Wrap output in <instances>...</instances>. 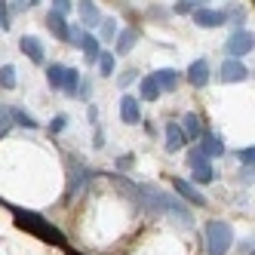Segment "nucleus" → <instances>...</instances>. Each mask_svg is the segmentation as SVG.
Wrapping results in <instances>:
<instances>
[{"label":"nucleus","instance_id":"1","mask_svg":"<svg viewBox=\"0 0 255 255\" xmlns=\"http://www.w3.org/2000/svg\"><path fill=\"white\" fill-rule=\"evenodd\" d=\"M138 194L144 197V206H148L151 212H166V215H175L181 218V222H191V212L178 203V200H172L169 194H163L157 185H141Z\"/></svg>","mask_w":255,"mask_h":255},{"label":"nucleus","instance_id":"2","mask_svg":"<svg viewBox=\"0 0 255 255\" xmlns=\"http://www.w3.org/2000/svg\"><path fill=\"white\" fill-rule=\"evenodd\" d=\"M231 246H234V228H231V222H222V218L206 222V249H209V255H228Z\"/></svg>","mask_w":255,"mask_h":255},{"label":"nucleus","instance_id":"3","mask_svg":"<svg viewBox=\"0 0 255 255\" xmlns=\"http://www.w3.org/2000/svg\"><path fill=\"white\" fill-rule=\"evenodd\" d=\"M252 49H255V34L246 31V28H237L228 37V43H225L228 59H243V56H249Z\"/></svg>","mask_w":255,"mask_h":255},{"label":"nucleus","instance_id":"4","mask_svg":"<svg viewBox=\"0 0 255 255\" xmlns=\"http://www.w3.org/2000/svg\"><path fill=\"white\" fill-rule=\"evenodd\" d=\"M191 19L197 28H222L228 25V9H209V6H197L191 12Z\"/></svg>","mask_w":255,"mask_h":255},{"label":"nucleus","instance_id":"5","mask_svg":"<svg viewBox=\"0 0 255 255\" xmlns=\"http://www.w3.org/2000/svg\"><path fill=\"white\" fill-rule=\"evenodd\" d=\"M215 77H218V83H243L249 77V68L240 59H228V62H222Z\"/></svg>","mask_w":255,"mask_h":255},{"label":"nucleus","instance_id":"6","mask_svg":"<svg viewBox=\"0 0 255 255\" xmlns=\"http://www.w3.org/2000/svg\"><path fill=\"white\" fill-rule=\"evenodd\" d=\"M89 178H93V172H89L86 166H80V163H71V175H68V200L80 197L83 188L89 185Z\"/></svg>","mask_w":255,"mask_h":255},{"label":"nucleus","instance_id":"7","mask_svg":"<svg viewBox=\"0 0 255 255\" xmlns=\"http://www.w3.org/2000/svg\"><path fill=\"white\" fill-rule=\"evenodd\" d=\"M19 49L25 52V56H28L34 65H43V62H46V56H43V43L34 37V34H25V37L19 40Z\"/></svg>","mask_w":255,"mask_h":255},{"label":"nucleus","instance_id":"8","mask_svg":"<svg viewBox=\"0 0 255 255\" xmlns=\"http://www.w3.org/2000/svg\"><path fill=\"white\" fill-rule=\"evenodd\" d=\"M188 80L197 86V89H203L209 83V62L206 59H194L191 68H188Z\"/></svg>","mask_w":255,"mask_h":255},{"label":"nucleus","instance_id":"9","mask_svg":"<svg viewBox=\"0 0 255 255\" xmlns=\"http://www.w3.org/2000/svg\"><path fill=\"white\" fill-rule=\"evenodd\" d=\"M46 25H49V31L56 34L59 40H65V43H68V37H71V25L65 22V15H62V12L49 9V12H46Z\"/></svg>","mask_w":255,"mask_h":255},{"label":"nucleus","instance_id":"10","mask_svg":"<svg viewBox=\"0 0 255 255\" xmlns=\"http://www.w3.org/2000/svg\"><path fill=\"white\" fill-rule=\"evenodd\" d=\"M185 141H188V135H185V129H181V123H166V151L169 154L181 151Z\"/></svg>","mask_w":255,"mask_h":255},{"label":"nucleus","instance_id":"11","mask_svg":"<svg viewBox=\"0 0 255 255\" xmlns=\"http://www.w3.org/2000/svg\"><path fill=\"white\" fill-rule=\"evenodd\" d=\"M172 188H175L181 197H185L188 203H197V206H203V203H206V197L200 194V191L191 185V181H185V178H172Z\"/></svg>","mask_w":255,"mask_h":255},{"label":"nucleus","instance_id":"12","mask_svg":"<svg viewBox=\"0 0 255 255\" xmlns=\"http://www.w3.org/2000/svg\"><path fill=\"white\" fill-rule=\"evenodd\" d=\"M120 117H123V123H138L141 120V108H138L135 96H123L120 99Z\"/></svg>","mask_w":255,"mask_h":255},{"label":"nucleus","instance_id":"13","mask_svg":"<svg viewBox=\"0 0 255 255\" xmlns=\"http://www.w3.org/2000/svg\"><path fill=\"white\" fill-rule=\"evenodd\" d=\"M77 12H80V22H83V28H96V25L102 22L99 6L93 3V0H80V3H77Z\"/></svg>","mask_w":255,"mask_h":255},{"label":"nucleus","instance_id":"14","mask_svg":"<svg viewBox=\"0 0 255 255\" xmlns=\"http://www.w3.org/2000/svg\"><path fill=\"white\" fill-rule=\"evenodd\" d=\"M200 151L206 157H218V154H225V141L218 135H212V132H203L200 135Z\"/></svg>","mask_w":255,"mask_h":255},{"label":"nucleus","instance_id":"15","mask_svg":"<svg viewBox=\"0 0 255 255\" xmlns=\"http://www.w3.org/2000/svg\"><path fill=\"white\" fill-rule=\"evenodd\" d=\"M117 52L120 56H126V52H129L132 46H135V40H138V31L135 28H123V31H117Z\"/></svg>","mask_w":255,"mask_h":255},{"label":"nucleus","instance_id":"16","mask_svg":"<svg viewBox=\"0 0 255 255\" xmlns=\"http://www.w3.org/2000/svg\"><path fill=\"white\" fill-rule=\"evenodd\" d=\"M157 83H160V89H175L178 83H181V74H178V71L175 68H160L157 71Z\"/></svg>","mask_w":255,"mask_h":255},{"label":"nucleus","instance_id":"17","mask_svg":"<svg viewBox=\"0 0 255 255\" xmlns=\"http://www.w3.org/2000/svg\"><path fill=\"white\" fill-rule=\"evenodd\" d=\"M80 49H83V56H86V62H99V56H102V46H99V40L93 37V34H83V40H80Z\"/></svg>","mask_w":255,"mask_h":255},{"label":"nucleus","instance_id":"18","mask_svg":"<svg viewBox=\"0 0 255 255\" xmlns=\"http://www.w3.org/2000/svg\"><path fill=\"white\" fill-rule=\"evenodd\" d=\"M138 89H141V99H148V102H154V99H160V83H157V77L154 74H148V77H141V83H138Z\"/></svg>","mask_w":255,"mask_h":255},{"label":"nucleus","instance_id":"19","mask_svg":"<svg viewBox=\"0 0 255 255\" xmlns=\"http://www.w3.org/2000/svg\"><path fill=\"white\" fill-rule=\"evenodd\" d=\"M65 65H59V62H49V68H46V83L52 86V89H62V80H65Z\"/></svg>","mask_w":255,"mask_h":255},{"label":"nucleus","instance_id":"20","mask_svg":"<svg viewBox=\"0 0 255 255\" xmlns=\"http://www.w3.org/2000/svg\"><path fill=\"white\" fill-rule=\"evenodd\" d=\"M181 129H185L188 138H200V135H203V123H200L197 114H185V120H181Z\"/></svg>","mask_w":255,"mask_h":255},{"label":"nucleus","instance_id":"21","mask_svg":"<svg viewBox=\"0 0 255 255\" xmlns=\"http://www.w3.org/2000/svg\"><path fill=\"white\" fill-rule=\"evenodd\" d=\"M77 89H80V71L77 68H68L65 71V80H62V93L77 96Z\"/></svg>","mask_w":255,"mask_h":255},{"label":"nucleus","instance_id":"22","mask_svg":"<svg viewBox=\"0 0 255 255\" xmlns=\"http://www.w3.org/2000/svg\"><path fill=\"white\" fill-rule=\"evenodd\" d=\"M212 178H215V172H212V163H209V160H203V163H197V166H194V181H200V185H209Z\"/></svg>","mask_w":255,"mask_h":255},{"label":"nucleus","instance_id":"23","mask_svg":"<svg viewBox=\"0 0 255 255\" xmlns=\"http://www.w3.org/2000/svg\"><path fill=\"white\" fill-rule=\"evenodd\" d=\"M9 111H12V123H19V126H25V129H37V120H34L28 111H22V108H9Z\"/></svg>","mask_w":255,"mask_h":255},{"label":"nucleus","instance_id":"24","mask_svg":"<svg viewBox=\"0 0 255 255\" xmlns=\"http://www.w3.org/2000/svg\"><path fill=\"white\" fill-rule=\"evenodd\" d=\"M0 89H15V68L12 65L0 68Z\"/></svg>","mask_w":255,"mask_h":255},{"label":"nucleus","instance_id":"25","mask_svg":"<svg viewBox=\"0 0 255 255\" xmlns=\"http://www.w3.org/2000/svg\"><path fill=\"white\" fill-rule=\"evenodd\" d=\"M96 65H99V71H102L105 77H108V74H114V56H111V52H105V49H102V56H99Z\"/></svg>","mask_w":255,"mask_h":255},{"label":"nucleus","instance_id":"26","mask_svg":"<svg viewBox=\"0 0 255 255\" xmlns=\"http://www.w3.org/2000/svg\"><path fill=\"white\" fill-rule=\"evenodd\" d=\"M12 129V111L6 105H0V135H6Z\"/></svg>","mask_w":255,"mask_h":255},{"label":"nucleus","instance_id":"27","mask_svg":"<svg viewBox=\"0 0 255 255\" xmlns=\"http://www.w3.org/2000/svg\"><path fill=\"white\" fill-rule=\"evenodd\" d=\"M197 6H203V0H178V3H175L172 9H175L178 15H185V12H194Z\"/></svg>","mask_w":255,"mask_h":255},{"label":"nucleus","instance_id":"28","mask_svg":"<svg viewBox=\"0 0 255 255\" xmlns=\"http://www.w3.org/2000/svg\"><path fill=\"white\" fill-rule=\"evenodd\" d=\"M99 25H102V37H105V40L117 37V22H114V19H102Z\"/></svg>","mask_w":255,"mask_h":255},{"label":"nucleus","instance_id":"29","mask_svg":"<svg viewBox=\"0 0 255 255\" xmlns=\"http://www.w3.org/2000/svg\"><path fill=\"white\" fill-rule=\"evenodd\" d=\"M237 157H240V163H243V166H255V144H252V148H243V151L237 154Z\"/></svg>","mask_w":255,"mask_h":255},{"label":"nucleus","instance_id":"30","mask_svg":"<svg viewBox=\"0 0 255 255\" xmlns=\"http://www.w3.org/2000/svg\"><path fill=\"white\" fill-rule=\"evenodd\" d=\"M71 6H74V0H52V9L62 12V15H68V12H71Z\"/></svg>","mask_w":255,"mask_h":255},{"label":"nucleus","instance_id":"31","mask_svg":"<svg viewBox=\"0 0 255 255\" xmlns=\"http://www.w3.org/2000/svg\"><path fill=\"white\" fill-rule=\"evenodd\" d=\"M65 126H68V117H65V114H56V117H52V123H49V129H52V132H62Z\"/></svg>","mask_w":255,"mask_h":255},{"label":"nucleus","instance_id":"32","mask_svg":"<svg viewBox=\"0 0 255 255\" xmlns=\"http://www.w3.org/2000/svg\"><path fill=\"white\" fill-rule=\"evenodd\" d=\"M0 28H9V6H6V0H0Z\"/></svg>","mask_w":255,"mask_h":255},{"label":"nucleus","instance_id":"33","mask_svg":"<svg viewBox=\"0 0 255 255\" xmlns=\"http://www.w3.org/2000/svg\"><path fill=\"white\" fill-rule=\"evenodd\" d=\"M132 80H135V71H126V74H120V89H123V86H129Z\"/></svg>","mask_w":255,"mask_h":255},{"label":"nucleus","instance_id":"34","mask_svg":"<svg viewBox=\"0 0 255 255\" xmlns=\"http://www.w3.org/2000/svg\"><path fill=\"white\" fill-rule=\"evenodd\" d=\"M93 144H96V148H102V144H105V132L99 129V126H96V135H93Z\"/></svg>","mask_w":255,"mask_h":255},{"label":"nucleus","instance_id":"35","mask_svg":"<svg viewBox=\"0 0 255 255\" xmlns=\"http://www.w3.org/2000/svg\"><path fill=\"white\" fill-rule=\"evenodd\" d=\"M117 166H120V169H126V166H132V157H120V160H117Z\"/></svg>","mask_w":255,"mask_h":255},{"label":"nucleus","instance_id":"36","mask_svg":"<svg viewBox=\"0 0 255 255\" xmlns=\"http://www.w3.org/2000/svg\"><path fill=\"white\" fill-rule=\"evenodd\" d=\"M255 178V166H249V169H243V181H252Z\"/></svg>","mask_w":255,"mask_h":255},{"label":"nucleus","instance_id":"37","mask_svg":"<svg viewBox=\"0 0 255 255\" xmlns=\"http://www.w3.org/2000/svg\"><path fill=\"white\" fill-rule=\"evenodd\" d=\"M12 6H15V9H22V6H25V0H12Z\"/></svg>","mask_w":255,"mask_h":255},{"label":"nucleus","instance_id":"38","mask_svg":"<svg viewBox=\"0 0 255 255\" xmlns=\"http://www.w3.org/2000/svg\"><path fill=\"white\" fill-rule=\"evenodd\" d=\"M40 3V0H28V6H37Z\"/></svg>","mask_w":255,"mask_h":255}]
</instances>
